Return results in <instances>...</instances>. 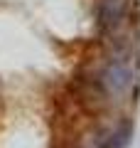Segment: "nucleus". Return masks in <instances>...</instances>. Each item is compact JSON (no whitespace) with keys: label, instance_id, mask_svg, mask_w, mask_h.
<instances>
[{"label":"nucleus","instance_id":"f257e3e1","mask_svg":"<svg viewBox=\"0 0 140 148\" xmlns=\"http://www.w3.org/2000/svg\"><path fill=\"white\" fill-rule=\"evenodd\" d=\"M130 84H133V67H130V62L123 59V57L111 59V64L106 67V72H103L106 91L113 94V96H118V94H123V91H128Z\"/></svg>","mask_w":140,"mask_h":148},{"label":"nucleus","instance_id":"f03ea898","mask_svg":"<svg viewBox=\"0 0 140 148\" xmlns=\"http://www.w3.org/2000/svg\"><path fill=\"white\" fill-rule=\"evenodd\" d=\"M123 15H125V0H103L101 5V20L108 30L118 27L123 22Z\"/></svg>","mask_w":140,"mask_h":148}]
</instances>
